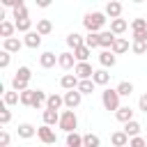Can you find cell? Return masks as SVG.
<instances>
[{
	"mask_svg": "<svg viewBox=\"0 0 147 147\" xmlns=\"http://www.w3.org/2000/svg\"><path fill=\"white\" fill-rule=\"evenodd\" d=\"M30 78H32V71H30L28 67H18L16 74H14V78H11V90L18 92V94L25 92V90H30V87H28Z\"/></svg>",
	"mask_w": 147,
	"mask_h": 147,
	"instance_id": "cell-1",
	"label": "cell"
},
{
	"mask_svg": "<svg viewBox=\"0 0 147 147\" xmlns=\"http://www.w3.org/2000/svg\"><path fill=\"white\" fill-rule=\"evenodd\" d=\"M83 25L87 32H101V28L106 25V11H90L83 18Z\"/></svg>",
	"mask_w": 147,
	"mask_h": 147,
	"instance_id": "cell-2",
	"label": "cell"
},
{
	"mask_svg": "<svg viewBox=\"0 0 147 147\" xmlns=\"http://www.w3.org/2000/svg\"><path fill=\"white\" fill-rule=\"evenodd\" d=\"M67 136L69 133H74L76 129H78V117H76V113L74 110H64L62 115H60V124H57Z\"/></svg>",
	"mask_w": 147,
	"mask_h": 147,
	"instance_id": "cell-3",
	"label": "cell"
},
{
	"mask_svg": "<svg viewBox=\"0 0 147 147\" xmlns=\"http://www.w3.org/2000/svg\"><path fill=\"white\" fill-rule=\"evenodd\" d=\"M101 103H103L106 110H115V113L122 108V106H119V94H117V90H110V87L101 92Z\"/></svg>",
	"mask_w": 147,
	"mask_h": 147,
	"instance_id": "cell-4",
	"label": "cell"
},
{
	"mask_svg": "<svg viewBox=\"0 0 147 147\" xmlns=\"http://www.w3.org/2000/svg\"><path fill=\"white\" fill-rule=\"evenodd\" d=\"M74 74L78 76V80H92L94 69H92V64H90V62H78V64H76V69H74Z\"/></svg>",
	"mask_w": 147,
	"mask_h": 147,
	"instance_id": "cell-5",
	"label": "cell"
},
{
	"mask_svg": "<svg viewBox=\"0 0 147 147\" xmlns=\"http://www.w3.org/2000/svg\"><path fill=\"white\" fill-rule=\"evenodd\" d=\"M57 64L64 69V71H69V69H76V55L74 53H69V51H64V53H60L57 55Z\"/></svg>",
	"mask_w": 147,
	"mask_h": 147,
	"instance_id": "cell-6",
	"label": "cell"
},
{
	"mask_svg": "<svg viewBox=\"0 0 147 147\" xmlns=\"http://www.w3.org/2000/svg\"><path fill=\"white\" fill-rule=\"evenodd\" d=\"M80 101H83V94H80L78 90L64 92V106H67V110H74V108H78V106H80Z\"/></svg>",
	"mask_w": 147,
	"mask_h": 147,
	"instance_id": "cell-7",
	"label": "cell"
},
{
	"mask_svg": "<svg viewBox=\"0 0 147 147\" xmlns=\"http://www.w3.org/2000/svg\"><path fill=\"white\" fill-rule=\"evenodd\" d=\"M37 138H39L44 145H53V142H55V131H53V126L41 124V126L37 129Z\"/></svg>",
	"mask_w": 147,
	"mask_h": 147,
	"instance_id": "cell-8",
	"label": "cell"
},
{
	"mask_svg": "<svg viewBox=\"0 0 147 147\" xmlns=\"http://www.w3.org/2000/svg\"><path fill=\"white\" fill-rule=\"evenodd\" d=\"M60 85H62L67 92H71V90H78L80 80H78V76H76V74H64V76L60 78Z\"/></svg>",
	"mask_w": 147,
	"mask_h": 147,
	"instance_id": "cell-9",
	"label": "cell"
},
{
	"mask_svg": "<svg viewBox=\"0 0 147 147\" xmlns=\"http://www.w3.org/2000/svg\"><path fill=\"white\" fill-rule=\"evenodd\" d=\"M115 39H117V37H115L110 30H101V32H99V44H101L103 51H110L113 44H115Z\"/></svg>",
	"mask_w": 147,
	"mask_h": 147,
	"instance_id": "cell-10",
	"label": "cell"
},
{
	"mask_svg": "<svg viewBox=\"0 0 147 147\" xmlns=\"http://www.w3.org/2000/svg\"><path fill=\"white\" fill-rule=\"evenodd\" d=\"M23 46H25V44H23L21 39H16V37H9V39L2 41V51H7V53H18Z\"/></svg>",
	"mask_w": 147,
	"mask_h": 147,
	"instance_id": "cell-11",
	"label": "cell"
},
{
	"mask_svg": "<svg viewBox=\"0 0 147 147\" xmlns=\"http://www.w3.org/2000/svg\"><path fill=\"white\" fill-rule=\"evenodd\" d=\"M99 62H101V67H103V69H108V67H115V62H117V55H115L113 51H101V53H99Z\"/></svg>",
	"mask_w": 147,
	"mask_h": 147,
	"instance_id": "cell-12",
	"label": "cell"
},
{
	"mask_svg": "<svg viewBox=\"0 0 147 147\" xmlns=\"http://www.w3.org/2000/svg\"><path fill=\"white\" fill-rule=\"evenodd\" d=\"M126 28H129L126 18H115V21H110V32H113L115 37L124 34V32H126Z\"/></svg>",
	"mask_w": 147,
	"mask_h": 147,
	"instance_id": "cell-13",
	"label": "cell"
},
{
	"mask_svg": "<svg viewBox=\"0 0 147 147\" xmlns=\"http://www.w3.org/2000/svg\"><path fill=\"white\" fill-rule=\"evenodd\" d=\"M23 44H25L28 48H39V46H41V34H39L37 30H32V32H28V34H25Z\"/></svg>",
	"mask_w": 147,
	"mask_h": 147,
	"instance_id": "cell-14",
	"label": "cell"
},
{
	"mask_svg": "<svg viewBox=\"0 0 147 147\" xmlns=\"http://www.w3.org/2000/svg\"><path fill=\"white\" fill-rule=\"evenodd\" d=\"M18 138H23V140H30L32 136H37V129L32 126V124H28V122H23V124H18Z\"/></svg>",
	"mask_w": 147,
	"mask_h": 147,
	"instance_id": "cell-15",
	"label": "cell"
},
{
	"mask_svg": "<svg viewBox=\"0 0 147 147\" xmlns=\"http://www.w3.org/2000/svg\"><path fill=\"white\" fill-rule=\"evenodd\" d=\"M67 46L76 51V48H80V46H85V37H80L78 32H69V34H67Z\"/></svg>",
	"mask_w": 147,
	"mask_h": 147,
	"instance_id": "cell-16",
	"label": "cell"
},
{
	"mask_svg": "<svg viewBox=\"0 0 147 147\" xmlns=\"http://www.w3.org/2000/svg\"><path fill=\"white\" fill-rule=\"evenodd\" d=\"M55 62H57V55H55V53H51V51H46V53H41V55H39V64H41L44 69L55 67Z\"/></svg>",
	"mask_w": 147,
	"mask_h": 147,
	"instance_id": "cell-17",
	"label": "cell"
},
{
	"mask_svg": "<svg viewBox=\"0 0 147 147\" xmlns=\"http://www.w3.org/2000/svg\"><path fill=\"white\" fill-rule=\"evenodd\" d=\"M129 140H131V138H129L124 131H115V133L110 136V142H113L115 147H129Z\"/></svg>",
	"mask_w": 147,
	"mask_h": 147,
	"instance_id": "cell-18",
	"label": "cell"
},
{
	"mask_svg": "<svg viewBox=\"0 0 147 147\" xmlns=\"http://www.w3.org/2000/svg\"><path fill=\"white\" fill-rule=\"evenodd\" d=\"M115 117H117V122H122V124H129V122L133 119V110H131L129 106H122V108L115 113Z\"/></svg>",
	"mask_w": 147,
	"mask_h": 147,
	"instance_id": "cell-19",
	"label": "cell"
},
{
	"mask_svg": "<svg viewBox=\"0 0 147 147\" xmlns=\"http://www.w3.org/2000/svg\"><path fill=\"white\" fill-rule=\"evenodd\" d=\"M44 124H46V126H55V124H60V113L46 108V110H44Z\"/></svg>",
	"mask_w": 147,
	"mask_h": 147,
	"instance_id": "cell-20",
	"label": "cell"
},
{
	"mask_svg": "<svg viewBox=\"0 0 147 147\" xmlns=\"http://www.w3.org/2000/svg\"><path fill=\"white\" fill-rule=\"evenodd\" d=\"M119 14H122V5L119 2H108L106 5V16H110V21H115V18H119Z\"/></svg>",
	"mask_w": 147,
	"mask_h": 147,
	"instance_id": "cell-21",
	"label": "cell"
},
{
	"mask_svg": "<svg viewBox=\"0 0 147 147\" xmlns=\"http://www.w3.org/2000/svg\"><path fill=\"white\" fill-rule=\"evenodd\" d=\"M110 51H113L115 55H122V53H126V51H129V39H124V37H117Z\"/></svg>",
	"mask_w": 147,
	"mask_h": 147,
	"instance_id": "cell-22",
	"label": "cell"
},
{
	"mask_svg": "<svg viewBox=\"0 0 147 147\" xmlns=\"http://www.w3.org/2000/svg\"><path fill=\"white\" fill-rule=\"evenodd\" d=\"M140 129H142V126H140L136 119H131L129 124H124V129H122V131H124L129 138H138V136H140Z\"/></svg>",
	"mask_w": 147,
	"mask_h": 147,
	"instance_id": "cell-23",
	"label": "cell"
},
{
	"mask_svg": "<svg viewBox=\"0 0 147 147\" xmlns=\"http://www.w3.org/2000/svg\"><path fill=\"white\" fill-rule=\"evenodd\" d=\"M92 80H94V85H108L110 74H108L106 69H96V71H94V76H92Z\"/></svg>",
	"mask_w": 147,
	"mask_h": 147,
	"instance_id": "cell-24",
	"label": "cell"
},
{
	"mask_svg": "<svg viewBox=\"0 0 147 147\" xmlns=\"http://www.w3.org/2000/svg\"><path fill=\"white\" fill-rule=\"evenodd\" d=\"M46 103H48L46 92H44V90H37V92H34V103H32V108H34V110H39V108H44ZM44 110H46V108H44Z\"/></svg>",
	"mask_w": 147,
	"mask_h": 147,
	"instance_id": "cell-25",
	"label": "cell"
},
{
	"mask_svg": "<svg viewBox=\"0 0 147 147\" xmlns=\"http://www.w3.org/2000/svg\"><path fill=\"white\" fill-rule=\"evenodd\" d=\"M51 30H53V23H51L48 18H39V21H37V32H39L41 37L51 34Z\"/></svg>",
	"mask_w": 147,
	"mask_h": 147,
	"instance_id": "cell-26",
	"label": "cell"
},
{
	"mask_svg": "<svg viewBox=\"0 0 147 147\" xmlns=\"http://www.w3.org/2000/svg\"><path fill=\"white\" fill-rule=\"evenodd\" d=\"M62 106H64V96H60V94H51V96H48L46 108H51V110H60Z\"/></svg>",
	"mask_w": 147,
	"mask_h": 147,
	"instance_id": "cell-27",
	"label": "cell"
},
{
	"mask_svg": "<svg viewBox=\"0 0 147 147\" xmlns=\"http://www.w3.org/2000/svg\"><path fill=\"white\" fill-rule=\"evenodd\" d=\"M115 90H117V94H119V96H131V94H133V83L122 80V83H119Z\"/></svg>",
	"mask_w": 147,
	"mask_h": 147,
	"instance_id": "cell-28",
	"label": "cell"
},
{
	"mask_svg": "<svg viewBox=\"0 0 147 147\" xmlns=\"http://www.w3.org/2000/svg\"><path fill=\"white\" fill-rule=\"evenodd\" d=\"M83 147H101V140L96 133H85L83 136Z\"/></svg>",
	"mask_w": 147,
	"mask_h": 147,
	"instance_id": "cell-29",
	"label": "cell"
},
{
	"mask_svg": "<svg viewBox=\"0 0 147 147\" xmlns=\"http://www.w3.org/2000/svg\"><path fill=\"white\" fill-rule=\"evenodd\" d=\"M14 30H16L14 23H9V21H0V34H2L5 39H9V37L14 34Z\"/></svg>",
	"mask_w": 147,
	"mask_h": 147,
	"instance_id": "cell-30",
	"label": "cell"
},
{
	"mask_svg": "<svg viewBox=\"0 0 147 147\" xmlns=\"http://www.w3.org/2000/svg\"><path fill=\"white\" fill-rule=\"evenodd\" d=\"M85 46L92 51V48H99L101 44H99V32H87L85 34Z\"/></svg>",
	"mask_w": 147,
	"mask_h": 147,
	"instance_id": "cell-31",
	"label": "cell"
},
{
	"mask_svg": "<svg viewBox=\"0 0 147 147\" xmlns=\"http://www.w3.org/2000/svg\"><path fill=\"white\" fill-rule=\"evenodd\" d=\"M2 101H5V106L9 108V106H14V103H18V101H21V94H18V92H14V90H9V92H5Z\"/></svg>",
	"mask_w": 147,
	"mask_h": 147,
	"instance_id": "cell-32",
	"label": "cell"
},
{
	"mask_svg": "<svg viewBox=\"0 0 147 147\" xmlns=\"http://www.w3.org/2000/svg\"><path fill=\"white\" fill-rule=\"evenodd\" d=\"M14 18H16V21H21V18H30V16H28V7H25L23 0L14 7Z\"/></svg>",
	"mask_w": 147,
	"mask_h": 147,
	"instance_id": "cell-33",
	"label": "cell"
},
{
	"mask_svg": "<svg viewBox=\"0 0 147 147\" xmlns=\"http://www.w3.org/2000/svg\"><path fill=\"white\" fill-rule=\"evenodd\" d=\"M74 55H76V62H87V57L92 55V51H90L87 46H80V48L74 51Z\"/></svg>",
	"mask_w": 147,
	"mask_h": 147,
	"instance_id": "cell-34",
	"label": "cell"
},
{
	"mask_svg": "<svg viewBox=\"0 0 147 147\" xmlns=\"http://www.w3.org/2000/svg\"><path fill=\"white\" fill-rule=\"evenodd\" d=\"M67 147H83V136L80 133H69L67 136Z\"/></svg>",
	"mask_w": 147,
	"mask_h": 147,
	"instance_id": "cell-35",
	"label": "cell"
},
{
	"mask_svg": "<svg viewBox=\"0 0 147 147\" xmlns=\"http://www.w3.org/2000/svg\"><path fill=\"white\" fill-rule=\"evenodd\" d=\"M14 25H16V30H18V32H25V34H28V32H32V30H30V28H32V21H30V18L14 21Z\"/></svg>",
	"mask_w": 147,
	"mask_h": 147,
	"instance_id": "cell-36",
	"label": "cell"
},
{
	"mask_svg": "<svg viewBox=\"0 0 147 147\" xmlns=\"http://www.w3.org/2000/svg\"><path fill=\"white\" fill-rule=\"evenodd\" d=\"M94 80H80V85H78V92L80 94H92L94 92Z\"/></svg>",
	"mask_w": 147,
	"mask_h": 147,
	"instance_id": "cell-37",
	"label": "cell"
},
{
	"mask_svg": "<svg viewBox=\"0 0 147 147\" xmlns=\"http://www.w3.org/2000/svg\"><path fill=\"white\" fill-rule=\"evenodd\" d=\"M34 92H37V90H25V92H21V103H23V106H32V103H34Z\"/></svg>",
	"mask_w": 147,
	"mask_h": 147,
	"instance_id": "cell-38",
	"label": "cell"
},
{
	"mask_svg": "<svg viewBox=\"0 0 147 147\" xmlns=\"http://www.w3.org/2000/svg\"><path fill=\"white\" fill-rule=\"evenodd\" d=\"M9 122H11V110H9L7 106H2V110H0V124L7 126Z\"/></svg>",
	"mask_w": 147,
	"mask_h": 147,
	"instance_id": "cell-39",
	"label": "cell"
},
{
	"mask_svg": "<svg viewBox=\"0 0 147 147\" xmlns=\"http://www.w3.org/2000/svg\"><path fill=\"white\" fill-rule=\"evenodd\" d=\"M131 51H133L136 55H142V53H147V44H145V41H133Z\"/></svg>",
	"mask_w": 147,
	"mask_h": 147,
	"instance_id": "cell-40",
	"label": "cell"
},
{
	"mask_svg": "<svg viewBox=\"0 0 147 147\" xmlns=\"http://www.w3.org/2000/svg\"><path fill=\"white\" fill-rule=\"evenodd\" d=\"M131 30H133V32H136V30H147V18H133Z\"/></svg>",
	"mask_w": 147,
	"mask_h": 147,
	"instance_id": "cell-41",
	"label": "cell"
},
{
	"mask_svg": "<svg viewBox=\"0 0 147 147\" xmlns=\"http://www.w3.org/2000/svg\"><path fill=\"white\" fill-rule=\"evenodd\" d=\"M9 62H11V53L2 51V53H0V69H7V67H9Z\"/></svg>",
	"mask_w": 147,
	"mask_h": 147,
	"instance_id": "cell-42",
	"label": "cell"
},
{
	"mask_svg": "<svg viewBox=\"0 0 147 147\" xmlns=\"http://www.w3.org/2000/svg\"><path fill=\"white\" fill-rule=\"evenodd\" d=\"M9 140H11V136L2 129V131H0V147H9Z\"/></svg>",
	"mask_w": 147,
	"mask_h": 147,
	"instance_id": "cell-43",
	"label": "cell"
},
{
	"mask_svg": "<svg viewBox=\"0 0 147 147\" xmlns=\"http://www.w3.org/2000/svg\"><path fill=\"white\" fill-rule=\"evenodd\" d=\"M133 41H145L147 44V30H136L133 32Z\"/></svg>",
	"mask_w": 147,
	"mask_h": 147,
	"instance_id": "cell-44",
	"label": "cell"
},
{
	"mask_svg": "<svg viewBox=\"0 0 147 147\" xmlns=\"http://www.w3.org/2000/svg\"><path fill=\"white\" fill-rule=\"evenodd\" d=\"M129 147H147V142H145V138L138 136V138H131L129 140Z\"/></svg>",
	"mask_w": 147,
	"mask_h": 147,
	"instance_id": "cell-45",
	"label": "cell"
},
{
	"mask_svg": "<svg viewBox=\"0 0 147 147\" xmlns=\"http://www.w3.org/2000/svg\"><path fill=\"white\" fill-rule=\"evenodd\" d=\"M138 106H140V110H142V113H147V94H142V96L138 99Z\"/></svg>",
	"mask_w": 147,
	"mask_h": 147,
	"instance_id": "cell-46",
	"label": "cell"
},
{
	"mask_svg": "<svg viewBox=\"0 0 147 147\" xmlns=\"http://www.w3.org/2000/svg\"><path fill=\"white\" fill-rule=\"evenodd\" d=\"M37 5H39V7H48L51 2H48V0H37Z\"/></svg>",
	"mask_w": 147,
	"mask_h": 147,
	"instance_id": "cell-47",
	"label": "cell"
}]
</instances>
